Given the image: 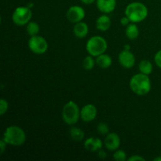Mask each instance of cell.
Masks as SVG:
<instances>
[{
    "mask_svg": "<svg viewBox=\"0 0 161 161\" xmlns=\"http://www.w3.org/2000/svg\"><path fill=\"white\" fill-rule=\"evenodd\" d=\"M130 88L135 94L146 95L151 90V81L148 75L138 73L133 75L130 80Z\"/></svg>",
    "mask_w": 161,
    "mask_h": 161,
    "instance_id": "1",
    "label": "cell"
},
{
    "mask_svg": "<svg viewBox=\"0 0 161 161\" xmlns=\"http://www.w3.org/2000/svg\"><path fill=\"white\" fill-rule=\"evenodd\" d=\"M3 139L7 145L20 146L26 141V134L17 126H9L5 130Z\"/></svg>",
    "mask_w": 161,
    "mask_h": 161,
    "instance_id": "2",
    "label": "cell"
},
{
    "mask_svg": "<svg viewBox=\"0 0 161 161\" xmlns=\"http://www.w3.org/2000/svg\"><path fill=\"white\" fill-rule=\"evenodd\" d=\"M125 15L129 17L130 21L138 23L144 20L148 16V9L146 5L140 2L129 3L125 9Z\"/></svg>",
    "mask_w": 161,
    "mask_h": 161,
    "instance_id": "3",
    "label": "cell"
},
{
    "mask_svg": "<svg viewBox=\"0 0 161 161\" xmlns=\"http://www.w3.org/2000/svg\"><path fill=\"white\" fill-rule=\"evenodd\" d=\"M62 119L68 125H74L80 118V110L78 105L73 101H69L64 105L62 109Z\"/></svg>",
    "mask_w": 161,
    "mask_h": 161,
    "instance_id": "4",
    "label": "cell"
},
{
    "mask_svg": "<svg viewBox=\"0 0 161 161\" xmlns=\"http://www.w3.org/2000/svg\"><path fill=\"white\" fill-rule=\"evenodd\" d=\"M108 48L107 41L103 37L95 36L91 37L87 41L86 45V51L93 57H97L105 53Z\"/></svg>",
    "mask_w": 161,
    "mask_h": 161,
    "instance_id": "5",
    "label": "cell"
},
{
    "mask_svg": "<svg viewBox=\"0 0 161 161\" xmlns=\"http://www.w3.org/2000/svg\"><path fill=\"white\" fill-rule=\"evenodd\" d=\"M32 12L28 6H19L12 14V20L15 25L24 26L31 21Z\"/></svg>",
    "mask_w": 161,
    "mask_h": 161,
    "instance_id": "6",
    "label": "cell"
},
{
    "mask_svg": "<svg viewBox=\"0 0 161 161\" xmlns=\"http://www.w3.org/2000/svg\"><path fill=\"white\" fill-rule=\"evenodd\" d=\"M28 47L30 50L36 54H42L48 50V42L42 36H31L28 40Z\"/></svg>",
    "mask_w": 161,
    "mask_h": 161,
    "instance_id": "7",
    "label": "cell"
},
{
    "mask_svg": "<svg viewBox=\"0 0 161 161\" xmlns=\"http://www.w3.org/2000/svg\"><path fill=\"white\" fill-rule=\"evenodd\" d=\"M66 17L72 23H78L85 17V10L80 6H72L67 10Z\"/></svg>",
    "mask_w": 161,
    "mask_h": 161,
    "instance_id": "8",
    "label": "cell"
},
{
    "mask_svg": "<svg viewBox=\"0 0 161 161\" xmlns=\"http://www.w3.org/2000/svg\"><path fill=\"white\" fill-rule=\"evenodd\" d=\"M118 60L121 65L125 69H131L135 64V57L130 50H124L119 53Z\"/></svg>",
    "mask_w": 161,
    "mask_h": 161,
    "instance_id": "9",
    "label": "cell"
},
{
    "mask_svg": "<svg viewBox=\"0 0 161 161\" xmlns=\"http://www.w3.org/2000/svg\"><path fill=\"white\" fill-rule=\"evenodd\" d=\"M97 108L93 104L85 105L80 110V118L84 122H91L97 116Z\"/></svg>",
    "mask_w": 161,
    "mask_h": 161,
    "instance_id": "10",
    "label": "cell"
},
{
    "mask_svg": "<svg viewBox=\"0 0 161 161\" xmlns=\"http://www.w3.org/2000/svg\"><path fill=\"white\" fill-rule=\"evenodd\" d=\"M104 145L105 148L109 151H115L118 149L120 146V138L116 133H108L105 137Z\"/></svg>",
    "mask_w": 161,
    "mask_h": 161,
    "instance_id": "11",
    "label": "cell"
},
{
    "mask_svg": "<svg viewBox=\"0 0 161 161\" xmlns=\"http://www.w3.org/2000/svg\"><path fill=\"white\" fill-rule=\"evenodd\" d=\"M97 7L104 14H110L116 6V0H96Z\"/></svg>",
    "mask_w": 161,
    "mask_h": 161,
    "instance_id": "12",
    "label": "cell"
},
{
    "mask_svg": "<svg viewBox=\"0 0 161 161\" xmlns=\"http://www.w3.org/2000/svg\"><path fill=\"white\" fill-rule=\"evenodd\" d=\"M103 146V142L102 140L98 138H87L84 142V147L86 150L91 152H95L101 149Z\"/></svg>",
    "mask_w": 161,
    "mask_h": 161,
    "instance_id": "13",
    "label": "cell"
},
{
    "mask_svg": "<svg viewBox=\"0 0 161 161\" xmlns=\"http://www.w3.org/2000/svg\"><path fill=\"white\" fill-rule=\"evenodd\" d=\"M89 31V28L88 25L85 22L80 21L78 23H75L73 27V33L75 37L83 39L85 38L88 34Z\"/></svg>",
    "mask_w": 161,
    "mask_h": 161,
    "instance_id": "14",
    "label": "cell"
},
{
    "mask_svg": "<svg viewBox=\"0 0 161 161\" xmlns=\"http://www.w3.org/2000/svg\"><path fill=\"white\" fill-rule=\"evenodd\" d=\"M111 19L107 15H102L96 20V28L102 31H105L111 27Z\"/></svg>",
    "mask_w": 161,
    "mask_h": 161,
    "instance_id": "15",
    "label": "cell"
},
{
    "mask_svg": "<svg viewBox=\"0 0 161 161\" xmlns=\"http://www.w3.org/2000/svg\"><path fill=\"white\" fill-rule=\"evenodd\" d=\"M96 64L98 66L99 68L103 69H108L110 66L112 65V58L108 54H106V53H102V54H100L99 56L96 57Z\"/></svg>",
    "mask_w": 161,
    "mask_h": 161,
    "instance_id": "16",
    "label": "cell"
},
{
    "mask_svg": "<svg viewBox=\"0 0 161 161\" xmlns=\"http://www.w3.org/2000/svg\"><path fill=\"white\" fill-rule=\"evenodd\" d=\"M125 33L126 36L129 39L133 40V39H137L138 37V36H139V30H138V26L132 22V23H130V25L127 26Z\"/></svg>",
    "mask_w": 161,
    "mask_h": 161,
    "instance_id": "17",
    "label": "cell"
},
{
    "mask_svg": "<svg viewBox=\"0 0 161 161\" xmlns=\"http://www.w3.org/2000/svg\"><path fill=\"white\" fill-rule=\"evenodd\" d=\"M69 134H70L71 138L75 142H81L84 138V132L80 127H71Z\"/></svg>",
    "mask_w": 161,
    "mask_h": 161,
    "instance_id": "18",
    "label": "cell"
},
{
    "mask_svg": "<svg viewBox=\"0 0 161 161\" xmlns=\"http://www.w3.org/2000/svg\"><path fill=\"white\" fill-rule=\"evenodd\" d=\"M140 72L146 75H150L153 72V64L149 60H142L138 65Z\"/></svg>",
    "mask_w": 161,
    "mask_h": 161,
    "instance_id": "19",
    "label": "cell"
},
{
    "mask_svg": "<svg viewBox=\"0 0 161 161\" xmlns=\"http://www.w3.org/2000/svg\"><path fill=\"white\" fill-rule=\"evenodd\" d=\"M26 31L30 36H36L39 32V25L36 21H30L27 24Z\"/></svg>",
    "mask_w": 161,
    "mask_h": 161,
    "instance_id": "20",
    "label": "cell"
},
{
    "mask_svg": "<svg viewBox=\"0 0 161 161\" xmlns=\"http://www.w3.org/2000/svg\"><path fill=\"white\" fill-rule=\"evenodd\" d=\"M96 63V61L93 58V56L89 55L86 56L83 61V67L86 70H91L94 67V64Z\"/></svg>",
    "mask_w": 161,
    "mask_h": 161,
    "instance_id": "21",
    "label": "cell"
},
{
    "mask_svg": "<svg viewBox=\"0 0 161 161\" xmlns=\"http://www.w3.org/2000/svg\"><path fill=\"white\" fill-rule=\"evenodd\" d=\"M113 158L116 161H125L127 160V153L122 149H116L113 154Z\"/></svg>",
    "mask_w": 161,
    "mask_h": 161,
    "instance_id": "22",
    "label": "cell"
},
{
    "mask_svg": "<svg viewBox=\"0 0 161 161\" xmlns=\"http://www.w3.org/2000/svg\"><path fill=\"white\" fill-rule=\"evenodd\" d=\"M97 130L99 135H106L109 132V127L105 123H100L97 127Z\"/></svg>",
    "mask_w": 161,
    "mask_h": 161,
    "instance_id": "23",
    "label": "cell"
},
{
    "mask_svg": "<svg viewBox=\"0 0 161 161\" xmlns=\"http://www.w3.org/2000/svg\"><path fill=\"white\" fill-rule=\"evenodd\" d=\"M8 108H9V105H8L7 101L5 100L4 98H2L0 100V115L1 116L4 115L7 112Z\"/></svg>",
    "mask_w": 161,
    "mask_h": 161,
    "instance_id": "24",
    "label": "cell"
},
{
    "mask_svg": "<svg viewBox=\"0 0 161 161\" xmlns=\"http://www.w3.org/2000/svg\"><path fill=\"white\" fill-rule=\"evenodd\" d=\"M154 61H155L156 64L160 69H161V50H159L158 52H157V53L155 54V57H154Z\"/></svg>",
    "mask_w": 161,
    "mask_h": 161,
    "instance_id": "25",
    "label": "cell"
},
{
    "mask_svg": "<svg viewBox=\"0 0 161 161\" xmlns=\"http://www.w3.org/2000/svg\"><path fill=\"white\" fill-rule=\"evenodd\" d=\"M127 160L128 161H145L146 160V159H145L144 157H141V156L134 155L132 156V157H129V158L127 159Z\"/></svg>",
    "mask_w": 161,
    "mask_h": 161,
    "instance_id": "26",
    "label": "cell"
},
{
    "mask_svg": "<svg viewBox=\"0 0 161 161\" xmlns=\"http://www.w3.org/2000/svg\"><path fill=\"white\" fill-rule=\"evenodd\" d=\"M130 20L129 19L128 17H127V16L125 15V17H122V18L120 19V23L121 25H124V26H127L128 25H130Z\"/></svg>",
    "mask_w": 161,
    "mask_h": 161,
    "instance_id": "27",
    "label": "cell"
},
{
    "mask_svg": "<svg viewBox=\"0 0 161 161\" xmlns=\"http://www.w3.org/2000/svg\"><path fill=\"white\" fill-rule=\"evenodd\" d=\"M6 145L7 144H6V142H5L3 139H2L1 141H0V152H1L2 154L4 153L5 149H6Z\"/></svg>",
    "mask_w": 161,
    "mask_h": 161,
    "instance_id": "28",
    "label": "cell"
},
{
    "mask_svg": "<svg viewBox=\"0 0 161 161\" xmlns=\"http://www.w3.org/2000/svg\"><path fill=\"white\" fill-rule=\"evenodd\" d=\"M98 157H100L101 159H105L106 157V153L104 150H102V149L98 150Z\"/></svg>",
    "mask_w": 161,
    "mask_h": 161,
    "instance_id": "29",
    "label": "cell"
},
{
    "mask_svg": "<svg viewBox=\"0 0 161 161\" xmlns=\"http://www.w3.org/2000/svg\"><path fill=\"white\" fill-rule=\"evenodd\" d=\"M80 1H81L83 3H84V4L90 5V4H92L93 3H94L96 0H80Z\"/></svg>",
    "mask_w": 161,
    "mask_h": 161,
    "instance_id": "30",
    "label": "cell"
},
{
    "mask_svg": "<svg viewBox=\"0 0 161 161\" xmlns=\"http://www.w3.org/2000/svg\"><path fill=\"white\" fill-rule=\"evenodd\" d=\"M124 50H130V45H128V44H127V45L124 46Z\"/></svg>",
    "mask_w": 161,
    "mask_h": 161,
    "instance_id": "31",
    "label": "cell"
},
{
    "mask_svg": "<svg viewBox=\"0 0 161 161\" xmlns=\"http://www.w3.org/2000/svg\"><path fill=\"white\" fill-rule=\"evenodd\" d=\"M153 160L154 161H161V156H160V157H156V158H154Z\"/></svg>",
    "mask_w": 161,
    "mask_h": 161,
    "instance_id": "32",
    "label": "cell"
}]
</instances>
